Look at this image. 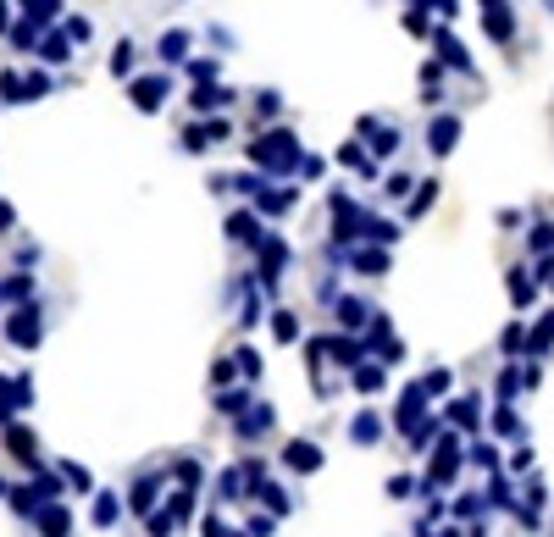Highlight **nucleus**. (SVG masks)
<instances>
[{"mask_svg":"<svg viewBox=\"0 0 554 537\" xmlns=\"http://www.w3.org/2000/svg\"><path fill=\"white\" fill-rule=\"evenodd\" d=\"M6 17H12V12H6V0H0V28H6Z\"/></svg>","mask_w":554,"mask_h":537,"instance_id":"obj_2","label":"nucleus"},{"mask_svg":"<svg viewBox=\"0 0 554 537\" xmlns=\"http://www.w3.org/2000/svg\"><path fill=\"white\" fill-rule=\"evenodd\" d=\"M45 61H67V39L50 34V39H45Z\"/></svg>","mask_w":554,"mask_h":537,"instance_id":"obj_1","label":"nucleus"}]
</instances>
